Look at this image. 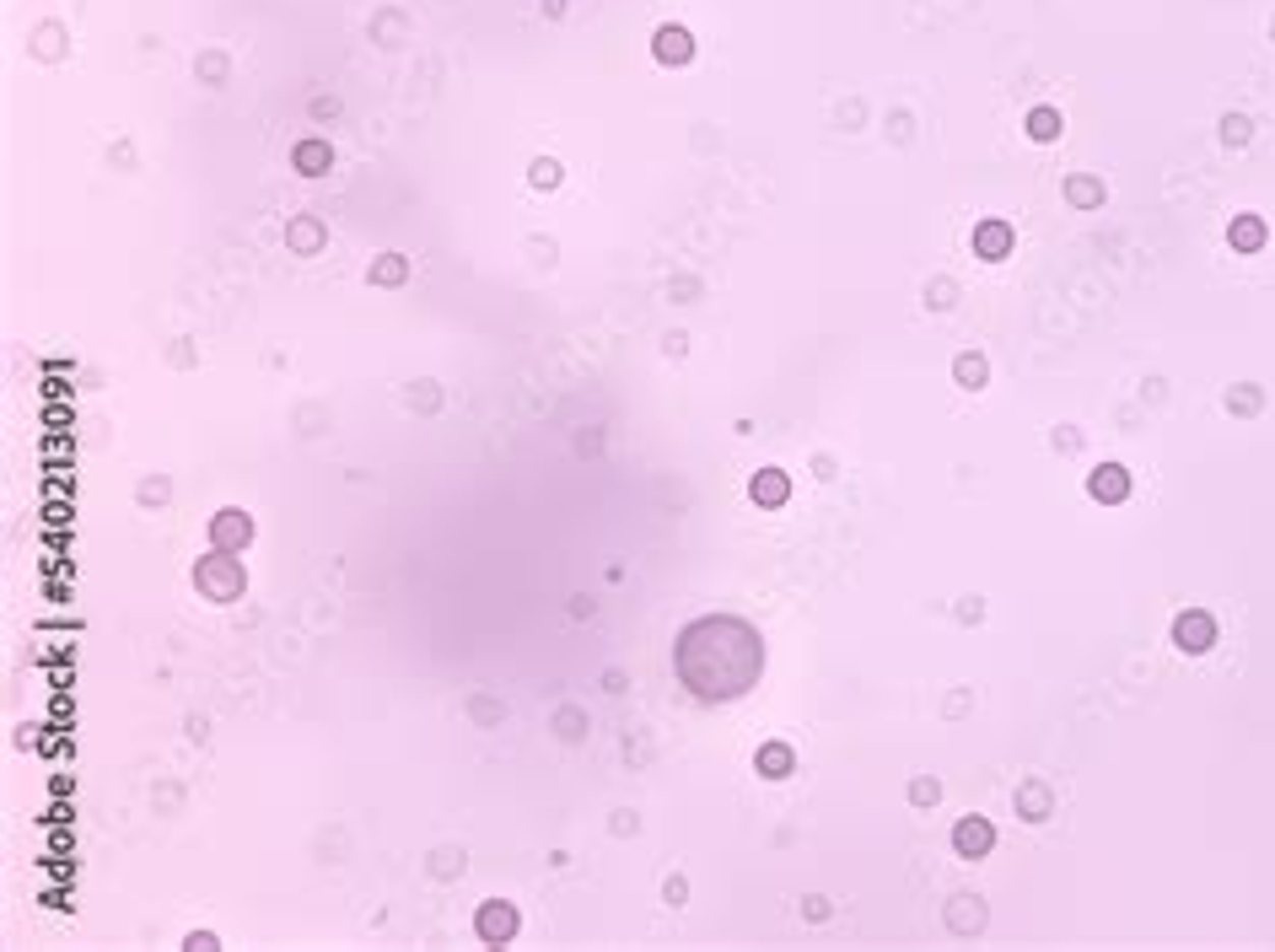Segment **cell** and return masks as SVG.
Listing matches in <instances>:
<instances>
[{
	"label": "cell",
	"instance_id": "cell-1",
	"mask_svg": "<svg viewBox=\"0 0 1275 952\" xmlns=\"http://www.w3.org/2000/svg\"><path fill=\"white\" fill-rule=\"evenodd\" d=\"M195 581H200V593L211 603H232L242 593V570H237V560H226V549H216L211 560H200Z\"/></svg>",
	"mask_w": 1275,
	"mask_h": 952
},
{
	"label": "cell",
	"instance_id": "cell-2",
	"mask_svg": "<svg viewBox=\"0 0 1275 952\" xmlns=\"http://www.w3.org/2000/svg\"><path fill=\"white\" fill-rule=\"evenodd\" d=\"M1173 646H1178V652H1189V657L1211 652V646H1216V619L1206 614V608H1184V614L1173 619Z\"/></svg>",
	"mask_w": 1275,
	"mask_h": 952
},
{
	"label": "cell",
	"instance_id": "cell-3",
	"mask_svg": "<svg viewBox=\"0 0 1275 952\" xmlns=\"http://www.w3.org/2000/svg\"><path fill=\"white\" fill-rule=\"evenodd\" d=\"M517 909L511 904H501V899H490V904H480V915H474V937H480L485 947H506L511 937H517Z\"/></svg>",
	"mask_w": 1275,
	"mask_h": 952
},
{
	"label": "cell",
	"instance_id": "cell-4",
	"mask_svg": "<svg viewBox=\"0 0 1275 952\" xmlns=\"http://www.w3.org/2000/svg\"><path fill=\"white\" fill-rule=\"evenodd\" d=\"M211 544L226 549V555H242V549L254 544V517H248V511H237V506L216 511V517H211Z\"/></svg>",
	"mask_w": 1275,
	"mask_h": 952
},
{
	"label": "cell",
	"instance_id": "cell-5",
	"mask_svg": "<svg viewBox=\"0 0 1275 952\" xmlns=\"http://www.w3.org/2000/svg\"><path fill=\"white\" fill-rule=\"evenodd\" d=\"M991 845H996L991 818H958V829H953V850L963 855V861H980V855H991Z\"/></svg>",
	"mask_w": 1275,
	"mask_h": 952
},
{
	"label": "cell",
	"instance_id": "cell-6",
	"mask_svg": "<svg viewBox=\"0 0 1275 952\" xmlns=\"http://www.w3.org/2000/svg\"><path fill=\"white\" fill-rule=\"evenodd\" d=\"M1012 242H1017V232H1012V221H1001V216L975 226V259H991L996 264V259L1012 254Z\"/></svg>",
	"mask_w": 1275,
	"mask_h": 952
},
{
	"label": "cell",
	"instance_id": "cell-7",
	"mask_svg": "<svg viewBox=\"0 0 1275 952\" xmlns=\"http://www.w3.org/2000/svg\"><path fill=\"white\" fill-rule=\"evenodd\" d=\"M1088 495L1093 501H1109V506H1119L1130 495V473L1119 468V463H1103V468H1093V480H1088Z\"/></svg>",
	"mask_w": 1275,
	"mask_h": 952
},
{
	"label": "cell",
	"instance_id": "cell-8",
	"mask_svg": "<svg viewBox=\"0 0 1275 952\" xmlns=\"http://www.w3.org/2000/svg\"><path fill=\"white\" fill-rule=\"evenodd\" d=\"M652 54L662 65H689V54H695V38L683 33V27H657V38H652Z\"/></svg>",
	"mask_w": 1275,
	"mask_h": 952
},
{
	"label": "cell",
	"instance_id": "cell-9",
	"mask_svg": "<svg viewBox=\"0 0 1275 952\" xmlns=\"http://www.w3.org/2000/svg\"><path fill=\"white\" fill-rule=\"evenodd\" d=\"M329 162H334V157H329V141H301V146L291 151V167H296L301 178H318V173H329Z\"/></svg>",
	"mask_w": 1275,
	"mask_h": 952
},
{
	"label": "cell",
	"instance_id": "cell-10",
	"mask_svg": "<svg viewBox=\"0 0 1275 952\" xmlns=\"http://www.w3.org/2000/svg\"><path fill=\"white\" fill-rule=\"evenodd\" d=\"M1227 242L1238 247V254H1260V247H1265V221L1260 216H1232Z\"/></svg>",
	"mask_w": 1275,
	"mask_h": 952
},
{
	"label": "cell",
	"instance_id": "cell-11",
	"mask_svg": "<svg viewBox=\"0 0 1275 952\" xmlns=\"http://www.w3.org/2000/svg\"><path fill=\"white\" fill-rule=\"evenodd\" d=\"M786 495H791V480H786L780 468H765V473L754 480V501H759V506H786Z\"/></svg>",
	"mask_w": 1275,
	"mask_h": 952
},
{
	"label": "cell",
	"instance_id": "cell-12",
	"mask_svg": "<svg viewBox=\"0 0 1275 952\" xmlns=\"http://www.w3.org/2000/svg\"><path fill=\"white\" fill-rule=\"evenodd\" d=\"M791 765H796V753L786 748V742H765V748H759V775L786 780V775H791Z\"/></svg>",
	"mask_w": 1275,
	"mask_h": 952
},
{
	"label": "cell",
	"instance_id": "cell-13",
	"mask_svg": "<svg viewBox=\"0 0 1275 952\" xmlns=\"http://www.w3.org/2000/svg\"><path fill=\"white\" fill-rule=\"evenodd\" d=\"M1028 135H1034V141H1055L1060 135V113L1055 108H1034V113H1028Z\"/></svg>",
	"mask_w": 1275,
	"mask_h": 952
},
{
	"label": "cell",
	"instance_id": "cell-14",
	"mask_svg": "<svg viewBox=\"0 0 1275 952\" xmlns=\"http://www.w3.org/2000/svg\"><path fill=\"white\" fill-rule=\"evenodd\" d=\"M404 275H409L404 254H383V259H377V270H372V280H377V285H398Z\"/></svg>",
	"mask_w": 1275,
	"mask_h": 952
},
{
	"label": "cell",
	"instance_id": "cell-15",
	"mask_svg": "<svg viewBox=\"0 0 1275 952\" xmlns=\"http://www.w3.org/2000/svg\"><path fill=\"white\" fill-rule=\"evenodd\" d=\"M953 377H958L963 388H980L985 383V355H958L953 360Z\"/></svg>",
	"mask_w": 1275,
	"mask_h": 952
},
{
	"label": "cell",
	"instance_id": "cell-16",
	"mask_svg": "<svg viewBox=\"0 0 1275 952\" xmlns=\"http://www.w3.org/2000/svg\"><path fill=\"white\" fill-rule=\"evenodd\" d=\"M1071 200H1076V205H1098L1103 188H1098L1093 178H1076V183H1071Z\"/></svg>",
	"mask_w": 1275,
	"mask_h": 952
},
{
	"label": "cell",
	"instance_id": "cell-17",
	"mask_svg": "<svg viewBox=\"0 0 1275 952\" xmlns=\"http://www.w3.org/2000/svg\"><path fill=\"white\" fill-rule=\"evenodd\" d=\"M533 183H539V188H555V183H560V167H555V162H533Z\"/></svg>",
	"mask_w": 1275,
	"mask_h": 952
},
{
	"label": "cell",
	"instance_id": "cell-18",
	"mask_svg": "<svg viewBox=\"0 0 1275 952\" xmlns=\"http://www.w3.org/2000/svg\"><path fill=\"white\" fill-rule=\"evenodd\" d=\"M183 947H188V952H216V937H211V931H195V937H188Z\"/></svg>",
	"mask_w": 1275,
	"mask_h": 952
},
{
	"label": "cell",
	"instance_id": "cell-19",
	"mask_svg": "<svg viewBox=\"0 0 1275 952\" xmlns=\"http://www.w3.org/2000/svg\"><path fill=\"white\" fill-rule=\"evenodd\" d=\"M909 796H916V802H937V780H916Z\"/></svg>",
	"mask_w": 1275,
	"mask_h": 952
},
{
	"label": "cell",
	"instance_id": "cell-20",
	"mask_svg": "<svg viewBox=\"0 0 1275 952\" xmlns=\"http://www.w3.org/2000/svg\"><path fill=\"white\" fill-rule=\"evenodd\" d=\"M1222 129H1227V141H1232V146H1243V141H1249V124H1243V119H1227Z\"/></svg>",
	"mask_w": 1275,
	"mask_h": 952
}]
</instances>
